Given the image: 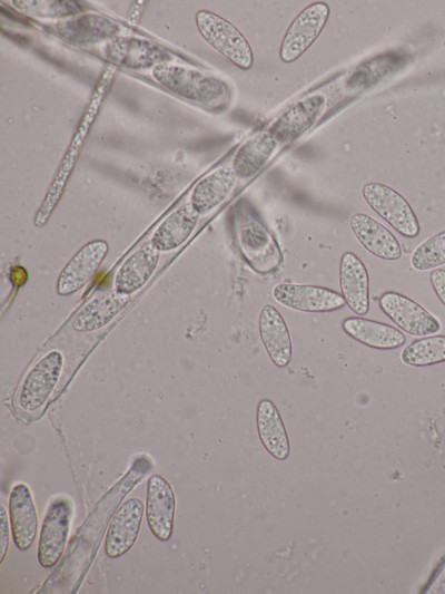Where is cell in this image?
Wrapping results in <instances>:
<instances>
[{
    "label": "cell",
    "mask_w": 445,
    "mask_h": 594,
    "mask_svg": "<svg viewBox=\"0 0 445 594\" xmlns=\"http://www.w3.org/2000/svg\"><path fill=\"white\" fill-rule=\"evenodd\" d=\"M8 514L3 504H1L0 512V563L3 562L9 548V520Z\"/></svg>",
    "instance_id": "4dcf8cb0"
},
{
    "label": "cell",
    "mask_w": 445,
    "mask_h": 594,
    "mask_svg": "<svg viewBox=\"0 0 445 594\" xmlns=\"http://www.w3.org/2000/svg\"><path fill=\"white\" fill-rule=\"evenodd\" d=\"M109 252L105 240H92L67 262L57 280V293L69 296L83 289L99 270Z\"/></svg>",
    "instance_id": "5bb4252c"
},
{
    "label": "cell",
    "mask_w": 445,
    "mask_h": 594,
    "mask_svg": "<svg viewBox=\"0 0 445 594\" xmlns=\"http://www.w3.org/2000/svg\"><path fill=\"white\" fill-rule=\"evenodd\" d=\"M330 14L326 2H313L289 25L279 49L283 62L291 64L301 57L324 30Z\"/></svg>",
    "instance_id": "30bf717a"
},
{
    "label": "cell",
    "mask_w": 445,
    "mask_h": 594,
    "mask_svg": "<svg viewBox=\"0 0 445 594\" xmlns=\"http://www.w3.org/2000/svg\"><path fill=\"white\" fill-rule=\"evenodd\" d=\"M349 225L356 240L372 255L386 261L400 259L403 250L398 240L374 217L356 213L352 216Z\"/></svg>",
    "instance_id": "cb8c5ba5"
},
{
    "label": "cell",
    "mask_w": 445,
    "mask_h": 594,
    "mask_svg": "<svg viewBox=\"0 0 445 594\" xmlns=\"http://www.w3.org/2000/svg\"><path fill=\"white\" fill-rule=\"evenodd\" d=\"M379 308L385 315L404 332L425 337L437 333L442 324L437 318L413 299L395 291H387L379 298Z\"/></svg>",
    "instance_id": "4fadbf2b"
},
{
    "label": "cell",
    "mask_w": 445,
    "mask_h": 594,
    "mask_svg": "<svg viewBox=\"0 0 445 594\" xmlns=\"http://www.w3.org/2000/svg\"><path fill=\"white\" fill-rule=\"evenodd\" d=\"M140 76L167 92L210 111H224L233 100V89L227 80L187 61L162 64Z\"/></svg>",
    "instance_id": "6da1fadb"
},
{
    "label": "cell",
    "mask_w": 445,
    "mask_h": 594,
    "mask_svg": "<svg viewBox=\"0 0 445 594\" xmlns=\"http://www.w3.org/2000/svg\"><path fill=\"white\" fill-rule=\"evenodd\" d=\"M92 50L109 65L136 75L147 72L162 64L185 61L156 41L132 32L106 41Z\"/></svg>",
    "instance_id": "5b68a950"
},
{
    "label": "cell",
    "mask_w": 445,
    "mask_h": 594,
    "mask_svg": "<svg viewBox=\"0 0 445 594\" xmlns=\"http://www.w3.org/2000/svg\"><path fill=\"white\" fill-rule=\"evenodd\" d=\"M160 254L149 242L137 247L116 271L112 290L130 296L141 290L157 271Z\"/></svg>",
    "instance_id": "d6986e66"
},
{
    "label": "cell",
    "mask_w": 445,
    "mask_h": 594,
    "mask_svg": "<svg viewBox=\"0 0 445 594\" xmlns=\"http://www.w3.org/2000/svg\"><path fill=\"white\" fill-rule=\"evenodd\" d=\"M63 364V353L52 349L30 367L17 393V405L21 411L34 415L47 405L60 380Z\"/></svg>",
    "instance_id": "52a82bcc"
},
{
    "label": "cell",
    "mask_w": 445,
    "mask_h": 594,
    "mask_svg": "<svg viewBox=\"0 0 445 594\" xmlns=\"http://www.w3.org/2000/svg\"><path fill=\"white\" fill-rule=\"evenodd\" d=\"M403 363L412 367H427L445 361V335L425 337L407 344L402 353Z\"/></svg>",
    "instance_id": "f1b7e54d"
},
{
    "label": "cell",
    "mask_w": 445,
    "mask_h": 594,
    "mask_svg": "<svg viewBox=\"0 0 445 594\" xmlns=\"http://www.w3.org/2000/svg\"><path fill=\"white\" fill-rule=\"evenodd\" d=\"M281 147L279 140L264 127L236 148L228 164L239 183H247L270 163Z\"/></svg>",
    "instance_id": "9a60e30c"
},
{
    "label": "cell",
    "mask_w": 445,
    "mask_h": 594,
    "mask_svg": "<svg viewBox=\"0 0 445 594\" xmlns=\"http://www.w3.org/2000/svg\"><path fill=\"white\" fill-rule=\"evenodd\" d=\"M256 422L264 448L278 460L287 459L290 451L289 438L281 416L271 400L261 399L258 402Z\"/></svg>",
    "instance_id": "4316f807"
},
{
    "label": "cell",
    "mask_w": 445,
    "mask_h": 594,
    "mask_svg": "<svg viewBox=\"0 0 445 594\" xmlns=\"http://www.w3.org/2000/svg\"><path fill=\"white\" fill-rule=\"evenodd\" d=\"M9 4L32 18L57 21L82 13V7L73 0H14Z\"/></svg>",
    "instance_id": "83f0119b"
},
{
    "label": "cell",
    "mask_w": 445,
    "mask_h": 594,
    "mask_svg": "<svg viewBox=\"0 0 445 594\" xmlns=\"http://www.w3.org/2000/svg\"><path fill=\"white\" fill-rule=\"evenodd\" d=\"M9 518L16 547L29 549L38 533V514L31 490L23 483L16 484L10 491Z\"/></svg>",
    "instance_id": "44dd1931"
},
{
    "label": "cell",
    "mask_w": 445,
    "mask_h": 594,
    "mask_svg": "<svg viewBox=\"0 0 445 594\" xmlns=\"http://www.w3.org/2000/svg\"><path fill=\"white\" fill-rule=\"evenodd\" d=\"M72 507L66 497L55 498L43 517L38 543V562L42 567L55 566L67 545Z\"/></svg>",
    "instance_id": "8fae6325"
},
{
    "label": "cell",
    "mask_w": 445,
    "mask_h": 594,
    "mask_svg": "<svg viewBox=\"0 0 445 594\" xmlns=\"http://www.w3.org/2000/svg\"><path fill=\"white\" fill-rule=\"evenodd\" d=\"M339 286L349 309L365 315L369 311V275L363 261L352 251L343 253L339 263Z\"/></svg>",
    "instance_id": "d4e9b609"
},
{
    "label": "cell",
    "mask_w": 445,
    "mask_h": 594,
    "mask_svg": "<svg viewBox=\"0 0 445 594\" xmlns=\"http://www.w3.org/2000/svg\"><path fill=\"white\" fill-rule=\"evenodd\" d=\"M176 497L170 483L159 474L148 478L145 514L151 534L161 542L171 538Z\"/></svg>",
    "instance_id": "2e32d148"
},
{
    "label": "cell",
    "mask_w": 445,
    "mask_h": 594,
    "mask_svg": "<svg viewBox=\"0 0 445 594\" xmlns=\"http://www.w3.org/2000/svg\"><path fill=\"white\" fill-rule=\"evenodd\" d=\"M429 283L438 300L445 306V270L435 269L429 274Z\"/></svg>",
    "instance_id": "1f68e13d"
},
{
    "label": "cell",
    "mask_w": 445,
    "mask_h": 594,
    "mask_svg": "<svg viewBox=\"0 0 445 594\" xmlns=\"http://www.w3.org/2000/svg\"><path fill=\"white\" fill-rule=\"evenodd\" d=\"M239 181L229 164L204 175L190 189L187 202L200 216L217 211L234 193Z\"/></svg>",
    "instance_id": "e0dca14e"
},
{
    "label": "cell",
    "mask_w": 445,
    "mask_h": 594,
    "mask_svg": "<svg viewBox=\"0 0 445 594\" xmlns=\"http://www.w3.org/2000/svg\"><path fill=\"white\" fill-rule=\"evenodd\" d=\"M195 23L201 38L217 53L239 69L253 67V49L234 23L209 10H199Z\"/></svg>",
    "instance_id": "8992f818"
},
{
    "label": "cell",
    "mask_w": 445,
    "mask_h": 594,
    "mask_svg": "<svg viewBox=\"0 0 445 594\" xmlns=\"http://www.w3.org/2000/svg\"><path fill=\"white\" fill-rule=\"evenodd\" d=\"M271 295L279 304L300 312L327 313L346 304L343 295L332 289L287 281L275 284Z\"/></svg>",
    "instance_id": "7c38bea8"
},
{
    "label": "cell",
    "mask_w": 445,
    "mask_h": 594,
    "mask_svg": "<svg viewBox=\"0 0 445 594\" xmlns=\"http://www.w3.org/2000/svg\"><path fill=\"white\" fill-rule=\"evenodd\" d=\"M362 195L367 205L400 235H418L421 226L415 212L396 189L380 182H368L363 186Z\"/></svg>",
    "instance_id": "9c48e42d"
},
{
    "label": "cell",
    "mask_w": 445,
    "mask_h": 594,
    "mask_svg": "<svg viewBox=\"0 0 445 594\" xmlns=\"http://www.w3.org/2000/svg\"><path fill=\"white\" fill-rule=\"evenodd\" d=\"M345 77L306 92L281 109L267 128L283 146L289 145L320 121L333 107L338 84Z\"/></svg>",
    "instance_id": "277c9868"
},
{
    "label": "cell",
    "mask_w": 445,
    "mask_h": 594,
    "mask_svg": "<svg viewBox=\"0 0 445 594\" xmlns=\"http://www.w3.org/2000/svg\"><path fill=\"white\" fill-rule=\"evenodd\" d=\"M445 264V231L438 232L415 247L411 256L414 270L423 272Z\"/></svg>",
    "instance_id": "f546056e"
},
{
    "label": "cell",
    "mask_w": 445,
    "mask_h": 594,
    "mask_svg": "<svg viewBox=\"0 0 445 594\" xmlns=\"http://www.w3.org/2000/svg\"><path fill=\"white\" fill-rule=\"evenodd\" d=\"M131 296L110 290L91 298L73 317L71 329L92 333L106 328L128 305Z\"/></svg>",
    "instance_id": "7402d4cb"
},
{
    "label": "cell",
    "mask_w": 445,
    "mask_h": 594,
    "mask_svg": "<svg viewBox=\"0 0 445 594\" xmlns=\"http://www.w3.org/2000/svg\"><path fill=\"white\" fill-rule=\"evenodd\" d=\"M258 329L263 345L278 368H285L291 360L293 345L289 329L280 311L273 304H265L258 317Z\"/></svg>",
    "instance_id": "603a6c76"
},
{
    "label": "cell",
    "mask_w": 445,
    "mask_h": 594,
    "mask_svg": "<svg viewBox=\"0 0 445 594\" xmlns=\"http://www.w3.org/2000/svg\"><path fill=\"white\" fill-rule=\"evenodd\" d=\"M115 71L116 67L109 65V67L105 69L100 80L98 81L90 98V103L87 106L81 117V120L73 134L71 143L61 159V163L56 172V175L50 186L48 187V191L37 214L34 215L33 223L37 227H43L50 220L56 207L58 206L67 187L68 181L78 162L80 152L86 143L87 136L95 123L101 104L110 89Z\"/></svg>",
    "instance_id": "7a4b0ae2"
},
{
    "label": "cell",
    "mask_w": 445,
    "mask_h": 594,
    "mask_svg": "<svg viewBox=\"0 0 445 594\" xmlns=\"http://www.w3.org/2000/svg\"><path fill=\"white\" fill-rule=\"evenodd\" d=\"M44 27L71 45L91 49L119 36L131 33L119 21L96 12H82L67 19L47 22Z\"/></svg>",
    "instance_id": "ba28073f"
},
{
    "label": "cell",
    "mask_w": 445,
    "mask_h": 594,
    "mask_svg": "<svg viewBox=\"0 0 445 594\" xmlns=\"http://www.w3.org/2000/svg\"><path fill=\"white\" fill-rule=\"evenodd\" d=\"M231 220L235 242L250 269L263 275L276 272L283 264V252L254 207L246 201H238Z\"/></svg>",
    "instance_id": "3957f363"
},
{
    "label": "cell",
    "mask_w": 445,
    "mask_h": 594,
    "mask_svg": "<svg viewBox=\"0 0 445 594\" xmlns=\"http://www.w3.org/2000/svg\"><path fill=\"white\" fill-rule=\"evenodd\" d=\"M343 331L357 342L377 350L402 347L406 337L394 325L363 317H348L342 322Z\"/></svg>",
    "instance_id": "484cf974"
},
{
    "label": "cell",
    "mask_w": 445,
    "mask_h": 594,
    "mask_svg": "<svg viewBox=\"0 0 445 594\" xmlns=\"http://www.w3.org/2000/svg\"><path fill=\"white\" fill-rule=\"evenodd\" d=\"M145 505L138 497L125 500L113 515L106 534L105 553L109 558L126 554L136 543Z\"/></svg>",
    "instance_id": "ac0fdd59"
},
{
    "label": "cell",
    "mask_w": 445,
    "mask_h": 594,
    "mask_svg": "<svg viewBox=\"0 0 445 594\" xmlns=\"http://www.w3.org/2000/svg\"><path fill=\"white\" fill-rule=\"evenodd\" d=\"M200 217L186 201L155 227L148 242L160 253H172L191 237Z\"/></svg>",
    "instance_id": "ffe728a7"
}]
</instances>
